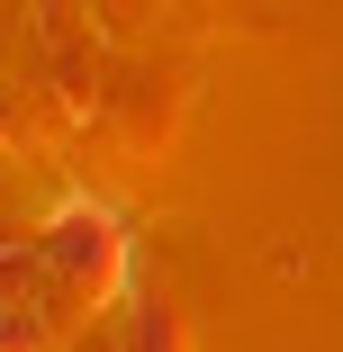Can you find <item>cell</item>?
I'll return each instance as SVG.
<instances>
[{
	"mask_svg": "<svg viewBox=\"0 0 343 352\" xmlns=\"http://www.w3.org/2000/svg\"><path fill=\"white\" fill-rule=\"evenodd\" d=\"M36 253H45V280H54V289H100V280H109V262H118V217H109V208H63V217H54V235H36Z\"/></svg>",
	"mask_w": 343,
	"mask_h": 352,
	"instance_id": "1",
	"label": "cell"
},
{
	"mask_svg": "<svg viewBox=\"0 0 343 352\" xmlns=\"http://www.w3.org/2000/svg\"><path fill=\"white\" fill-rule=\"evenodd\" d=\"M118 352H172V316H163L154 289H126V307H118Z\"/></svg>",
	"mask_w": 343,
	"mask_h": 352,
	"instance_id": "2",
	"label": "cell"
}]
</instances>
